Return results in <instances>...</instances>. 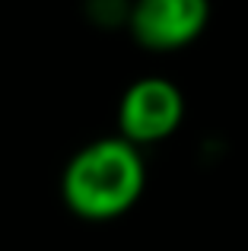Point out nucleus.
I'll return each mask as SVG.
<instances>
[{
  "mask_svg": "<svg viewBox=\"0 0 248 251\" xmlns=\"http://www.w3.org/2000/svg\"><path fill=\"white\" fill-rule=\"evenodd\" d=\"M147 188V162L124 137H99L76 150L61 175L67 210L89 223L124 216Z\"/></svg>",
  "mask_w": 248,
  "mask_h": 251,
  "instance_id": "f257e3e1",
  "label": "nucleus"
},
{
  "mask_svg": "<svg viewBox=\"0 0 248 251\" xmlns=\"http://www.w3.org/2000/svg\"><path fill=\"white\" fill-rule=\"evenodd\" d=\"M185 121V96L166 76H140L124 89L118 102V137L127 143L153 147L175 134Z\"/></svg>",
  "mask_w": 248,
  "mask_h": 251,
  "instance_id": "f03ea898",
  "label": "nucleus"
},
{
  "mask_svg": "<svg viewBox=\"0 0 248 251\" xmlns=\"http://www.w3.org/2000/svg\"><path fill=\"white\" fill-rule=\"evenodd\" d=\"M210 23V0H134L127 29L147 51H178L198 42Z\"/></svg>",
  "mask_w": 248,
  "mask_h": 251,
  "instance_id": "7ed1b4c3",
  "label": "nucleus"
}]
</instances>
